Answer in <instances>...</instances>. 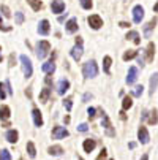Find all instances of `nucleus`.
<instances>
[{
    "mask_svg": "<svg viewBox=\"0 0 158 160\" xmlns=\"http://www.w3.org/2000/svg\"><path fill=\"white\" fill-rule=\"evenodd\" d=\"M153 11H155V13H158V2L153 5Z\"/></svg>",
    "mask_w": 158,
    "mask_h": 160,
    "instance_id": "nucleus-49",
    "label": "nucleus"
},
{
    "mask_svg": "<svg viewBox=\"0 0 158 160\" xmlns=\"http://www.w3.org/2000/svg\"><path fill=\"white\" fill-rule=\"evenodd\" d=\"M78 160H84V158H81V157H79V158H78Z\"/></svg>",
    "mask_w": 158,
    "mask_h": 160,
    "instance_id": "nucleus-53",
    "label": "nucleus"
},
{
    "mask_svg": "<svg viewBox=\"0 0 158 160\" xmlns=\"http://www.w3.org/2000/svg\"><path fill=\"white\" fill-rule=\"evenodd\" d=\"M119 26H120L122 29H128V27H130V22H125V21H122V22H120Z\"/></svg>",
    "mask_w": 158,
    "mask_h": 160,
    "instance_id": "nucleus-44",
    "label": "nucleus"
},
{
    "mask_svg": "<svg viewBox=\"0 0 158 160\" xmlns=\"http://www.w3.org/2000/svg\"><path fill=\"white\" fill-rule=\"evenodd\" d=\"M111 63H112L111 57H109V56H106V57L103 59V70H104V73H106V75H109V73H111V70H109V68H111Z\"/></svg>",
    "mask_w": 158,
    "mask_h": 160,
    "instance_id": "nucleus-26",
    "label": "nucleus"
},
{
    "mask_svg": "<svg viewBox=\"0 0 158 160\" xmlns=\"http://www.w3.org/2000/svg\"><path fill=\"white\" fill-rule=\"evenodd\" d=\"M141 160H149V154H144V155L141 157Z\"/></svg>",
    "mask_w": 158,
    "mask_h": 160,
    "instance_id": "nucleus-50",
    "label": "nucleus"
},
{
    "mask_svg": "<svg viewBox=\"0 0 158 160\" xmlns=\"http://www.w3.org/2000/svg\"><path fill=\"white\" fill-rule=\"evenodd\" d=\"M87 22H89V26L92 27L93 30H98V29H101V26H103V19H101L98 14H92V16H89Z\"/></svg>",
    "mask_w": 158,
    "mask_h": 160,
    "instance_id": "nucleus-6",
    "label": "nucleus"
},
{
    "mask_svg": "<svg viewBox=\"0 0 158 160\" xmlns=\"http://www.w3.org/2000/svg\"><path fill=\"white\" fill-rule=\"evenodd\" d=\"M78 130L84 133V132H87V130H89V125H87V124H81V125L78 127Z\"/></svg>",
    "mask_w": 158,
    "mask_h": 160,
    "instance_id": "nucleus-42",
    "label": "nucleus"
},
{
    "mask_svg": "<svg viewBox=\"0 0 158 160\" xmlns=\"http://www.w3.org/2000/svg\"><path fill=\"white\" fill-rule=\"evenodd\" d=\"M142 92H144V87H142V86H136V87L131 90V94H133L134 97H141Z\"/></svg>",
    "mask_w": 158,
    "mask_h": 160,
    "instance_id": "nucleus-31",
    "label": "nucleus"
},
{
    "mask_svg": "<svg viewBox=\"0 0 158 160\" xmlns=\"http://www.w3.org/2000/svg\"><path fill=\"white\" fill-rule=\"evenodd\" d=\"M19 160H24V158H19Z\"/></svg>",
    "mask_w": 158,
    "mask_h": 160,
    "instance_id": "nucleus-54",
    "label": "nucleus"
},
{
    "mask_svg": "<svg viewBox=\"0 0 158 160\" xmlns=\"http://www.w3.org/2000/svg\"><path fill=\"white\" fill-rule=\"evenodd\" d=\"M49 49H51L49 41L41 40V41H38V43H36V46H35V54H36V57H38V59H44V57H46V56L49 54Z\"/></svg>",
    "mask_w": 158,
    "mask_h": 160,
    "instance_id": "nucleus-2",
    "label": "nucleus"
},
{
    "mask_svg": "<svg viewBox=\"0 0 158 160\" xmlns=\"http://www.w3.org/2000/svg\"><path fill=\"white\" fill-rule=\"evenodd\" d=\"M153 56H155V44L153 43H149V46L146 49V60L147 62H152L153 60Z\"/></svg>",
    "mask_w": 158,
    "mask_h": 160,
    "instance_id": "nucleus-20",
    "label": "nucleus"
},
{
    "mask_svg": "<svg viewBox=\"0 0 158 160\" xmlns=\"http://www.w3.org/2000/svg\"><path fill=\"white\" fill-rule=\"evenodd\" d=\"M70 133H68V130H66L65 127H54V130H52V138L54 140H63V138H66Z\"/></svg>",
    "mask_w": 158,
    "mask_h": 160,
    "instance_id": "nucleus-7",
    "label": "nucleus"
},
{
    "mask_svg": "<svg viewBox=\"0 0 158 160\" xmlns=\"http://www.w3.org/2000/svg\"><path fill=\"white\" fill-rule=\"evenodd\" d=\"M21 63H22V72H24V76H26V78H30L32 73H33L32 60H30L26 54H22V56H21Z\"/></svg>",
    "mask_w": 158,
    "mask_h": 160,
    "instance_id": "nucleus-3",
    "label": "nucleus"
},
{
    "mask_svg": "<svg viewBox=\"0 0 158 160\" xmlns=\"http://www.w3.org/2000/svg\"><path fill=\"white\" fill-rule=\"evenodd\" d=\"M14 63H16V59H14V56L11 54V56H10V67H13Z\"/></svg>",
    "mask_w": 158,
    "mask_h": 160,
    "instance_id": "nucleus-45",
    "label": "nucleus"
},
{
    "mask_svg": "<svg viewBox=\"0 0 158 160\" xmlns=\"http://www.w3.org/2000/svg\"><path fill=\"white\" fill-rule=\"evenodd\" d=\"M90 98H93V95H92V94H84V97H82V100H84V102H89Z\"/></svg>",
    "mask_w": 158,
    "mask_h": 160,
    "instance_id": "nucleus-43",
    "label": "nucleus"
},
{
    "mask_svg": "<svg viewBox=\"0 0 158 160\" xmlns=\"http://www.w3.org/2000/svg\"><path fill=\"white\" fill-rule=\"evenodd\" d=\"M95 146H97V141L95 140H85L84 141V144H82V148H84V151L87 152V154H90V152H92L93 149H95Z\"/></svg>",
    "mask_w": 158,
    "mask_h": 160,
    "instance_id": "nucleus-18",
    "label": "nucleus"
},
{
    "mask_svg": "<svg viewBox=\"0 0 158 160\" xmlns=\"http://www.w3.org/2000/svg\"><path fill=\"white\" fill-rule=\"evenodd\" d=\"M49 95H51V89H49V87H44V89L41 90V94H40V102L46 103L48 98H49Z\"/></svg>",
    "mask_w": 158,
    "mask_h": 160,
    "instance_id": "nucleus-25",
    "label": "nucleus"
},
{
    "mask_svg": "<svg viewBox=\"0 0 158 160\" xmlns=\"http://www.w3.org/2000/svg\"><path fill=\"white\" fill-rule=\"evenodd\" d=\"M26 148H27V152H29V157H30V158H35V157H36V149H35V144H33L32 141H29Z\"/></svg>",
    "mask_w": 158,
    "mask_h": 160,
    "instance_id": "nucleus-27",
    "label": "nucleus"
},
{
    "mask_svg": "<svg viewBox=\"0 0 158 160\" xmlns=\"http://www.w3.org/2000/svg\"><path fill=\"white\" fill-rule=\"evenodd\" d=\"M32 118H33L35 127H43V116H41V111L38 108H33L32 109Z\"/></svg>",
    "mask_w": 158,
    "mask_h": 160,
    "instance_id": "nucleus-10",
    "label": "nucleus"
},
{
    "mask_svg": "<svg viewBox=\"0 0 158 160\" xmlns=\"http://www.w3.org/2000/svg\"><path fill=\"white\" fill-rule=\"evenodd\" d=\"M14 19H16V24H17V26H21L22 22H24V13H22V11H17V13H16V16H14Z\"/></svg>",
    "mask_w": 158,
    "mask_h": 160,
    "instance_id": "nucleus-33",
    "label": "nucleus"
},
{
    "mask_svg": "<svg viewBox=\"0 0 158 160\" xmlns=\"http://www.w3.org/2000/svg\"><path fill=\"white\" fill-rule=\"evenodd\" d=\"M0 51H2V48H0ZM2 59H3V57H2V56H0V62H2Z\"/></svg>",
    "mask_w": 158,
    "mask_h": 160,
    "instance_id": "nucleus-52",
    "label": "nucleus"
},
{
    "mask_svg": "<svg viewBox=\"0 0 158 160\" xmlns=\"http://www.w3.org/2000/svg\"><path fill=\"white\" fill-rule=\"evenodd\" d=\"M101 127L104 128L108 136H111V138H112V136H116V130H114V127H112V124H111V121L108 118V114H104V112H103V119H101Z\"/></svg>",
    "mask_w": 158,
    "mask_h": 160,
    "instance_id": "nucleus-5",
    "label": "nucleus"
},
{
    "mask_svg": "<svg viewBox=\"0 0 158 160\" xmlns=\"http://www.w3.org/2000/svg\"><path fill=\"white\" fill-rule=\"evenodd\" d=\"M155 24H156V21L153 19V21L147 22V24L144 26V35H146L147 38H150V35H152V30L155 29Z\"/></svg>",
    "mask_w": 158,
    "mask_h": 160,
    "instance_id": "nucleus-21",
    "label": "nucleus"
},
{
    "mask_svg": "<svg viewBox=\"0 0 158 160\" xmlns=\"http://www.w3.org/2000/svg\"><path fill=\"white\" fill-rule=\"evenodd\" d=\"M65 29H66V32H68V33H74V32H78V19H76V18H71L68 22H66Z\"/></svg>",
    "mask_w": 158,
    "mask_h": 160,
    "instance_id": "nucleus-15",
    "label": "nucleus"
},
{
    "mask_svg": "<svg viewBox=\"0 0 158 160\" xmlns=\"http://www.w3.org/2000/svg\"><path fill=\"white\" fill-rule=\"evenodd\" d=\"M127 38H128V40H131L134 44H139V43H141L139 33H138L136 30H131V32H128V33H127Z\"/></svg>",
    "mask_w": 158,
    "mask_h": 160,
    "instance_id": "nucleus-24",
    "label": "nucleus"
},
{
    "mask_svg": "<svg viewBox=\"0 0 158 160\" xmlns=\"http://www.w3.org/2000/svg\"><path fill=\"white\" fill-rule=\"evenodd\" d=\"M138 138H139V141L142 143V144H147L149 143V140H150V136H149V132H147V128L146 127H139V130H138Z\"/></svg>",
    "mask_w": 158,
    "mask_h": 160,
    "instance_id": "nucleus-11",
    "label": "nucleus"
},
{
    "mask_svg": "<svg viewBox=\"0 0 158 160\" xmlns=\"http://www.w3.org/2000/svg\"><path fill=\"white\" fill-rule=\"evenodd\" d=\"M10 114H11L10 106H7V105L0 106V119H2V121H8L10 119Z\"/></svg>",
    "mask_w": 158,
    "mask_h": 160,
    "instance_id": "nucleus-19",
    "label": "nucleus"
},
{
    "mask_svg": "<svg viewBox=\"0 0 158 160\" xmlns=\"http://www.w3.org/2000/svg\"><path fill=\"white\" fill-rule=\"evenodd\" d=\"M63 106H65L66 111H71V108H73V100H71V98H65V100H63Z\"/></svg>",
    "mask_w": 158,
    "mask_h": 160,
    "instance_id": "nucleus-35",
    "label": "nucleus"
},
{
    "mask_svg": "<svg viewBox=\"0 0 158 160\" xmlns=\"http://www.w3.org/2000/svg\"><path fill=\"white\" fill-rule=\"evenodd\" d=\"M106 157H108V151H106V149H101V152H100V155H98L97 160H104Z\"/></svg>",
    "mask_w": 158,
    "mask_h": 160,
    "instance_id": "nucleus-41",
    "label": "nucleus"
},
{
    "mask_svg": "<svg viewBox=\"0 0 158 160\" xmlns=\"http://www.w3.org/2000/svg\"><path fill=\"white\" fill-rule=\"evenodd\" d=\"M5 87H7V92H8V95H13V89H11L10 79H7V81H5Z\"/></svg>",
    "mask_w": 158,
    "mask_h": 160,
    "instance_id": "nucleus-40",
    "label": "nucleus"
},
{
    "mask_svg": "<svg viewBox=\"0 0 158 160\" xmlns=\"http://www.w3.org/2000/svg\"><path fill=\"white\" fill-rule=\"evenodd\" d=\"M41 70H43L44 73H48V75H52V73L55 72V63H54V60L51 59L49 62H46V63H43V67H41Z\"/></svg>",
    "mask_w": 158,
    "mask_h": 160,
    "instance_id": "nucleus-16",
    "label": "nucleus"
},
{
    "mask_svg": "<svg viewBox=\"0 0 158 160\" xmlns=\"http://www.w3.org/2000/svg\"><path fill=\"white\" fill-rule=\"evenodd\" d=\"M79 2H81V7L84 8V10H90V8H92V0H79Z\"/></svg>",
    "mask_w": 158,
    "mask_h": 160,
    "instance_id": "nucleus-34",
    "label": "nucleus"
},
{
    "mask_svg": "<svg viewBox=\"0 0 158 160\" xmlns=\"http://www.w3.org/2000/svg\"><path fill=\"white\" fill-rule=\"evenodd\" d=\"M0 10H2V13H3L5 18H11V11H10V8L7 5H2V7H0Z\"/></svg>",
    "mask_w": 158,
    "mask_h": 160,
    "instance_id": "nucleus-37",
    "label": "nucleus"
},
{
    "mask_svg": "<svg viewBox=\"0 0 158 160\" xmlns=\"http://www.w3.org/2000/svg\"><path fill=\"white\" fill-rule=\"evenodd\" d=\"M38 33L40 35H48L49 33V21L48 19L40 21V24H38Z\"/></svg>",
    "mask_w": 158,
    "mask_h": 160,
    "instance_id": "nucleus-14",
    "label": "nucleus"
},
{
    "mask_svg": "<svg viewBox=\"0 0 158 160\" xmlns=\"http://www.w3.org/2000/svg\"><path fill=\"white\" fill-rule=\"evenodd\" d=\"M5 84L3 82H0V100H5V97H7V92H5Z\"/></svg>",
    "mask_w": 158,
    "mask_h": 160,
    "instance_id": "nucleus-38",
    "label": "nucleus"
},
{
    "mask_svg": "<svg viewBox=\"0 0 158 160\" xmlns=\"http://www.w3.org/2000/svg\"><path fill=\"white\" fill-rule=\"evenodd\" d=\"M0 19H2V18H0Z\"/></svg>",
    "mask_w": 158,
    "mask_h": 160,
    "instance_id": "nucleus-57",
    "label": "nucleus"
},
{
    "mask_svg": "<svg viewBox=\"0 0 158 160\" xmlns=\"http://www.w3.org/2000/svg\"><path fill=\"white\" fill-rule=\"evenodd\" d=\"M51 82H52V75H49V76H46V84L49 86Z\"/></svg>",
    "mask_w": 158,
    "mask_h": 160,
    "instance_id": "nucleus-46",
    "label": "nucleus"
},
{
    "mask_svg": "<svg viewBox=\"0 0 158 160\" xmlns=\"http://www.w3.org/2000/svg\"><path fill=\"white\" fill-rule=\"evenodd\" d=\"M65 124H70V116H65Z\"/></svg>",
    "mask_w": 158,
    "mask_h": 160,
    "instance_id": "nucleus-51",
    "label": "nucleus"
},
{
    "mask_svg": "<svg viewBox=\"0 0 158 160\" xmlns=\"http://www.w3.org/2000/svg\"><path fill=\"white\" fill-rule=\"evenodd\" d=\"M131 106H133V100H131V97H125L123 102H122V108H123V111H125V109H130Z\"/></svg>",
    "mask_w": 158,
    "mask_h": 160,
    "instance_id": "nucleus-30",
    "label": "nucleus"
},
{
    "mask_svg": "<svg viewBox=\"0 0 158 160\" xmlns=\"http://www.w3.org/2000/svg\"><path fill=\"white\" fill-rule=\"evenodd\" d=\"M82 75H84V78H95L98 75V65H97V62L95 60L85 62L84 67H82Z\"/></svg>",
    "mask_w": 158,
    "mask_h": 160,
    "instance_id": "nucleus-1",
    "label": "nucleus"
},
{
    "mask_svg": "<svg viewBox=\"0 0 158 160\" xmlns=\"http://www.w3.org/2000/svg\"><path fill=\"white\" fill-rule=\"evenodd\" d=\"M128 148H130V149H134V148H136V143H130Z\"/></svg>",
    "mask_w": 158,
    "mask_h": 160,
    "instance_id": "nucleus-48",
    "label": "nucleus"
},
{
    "mask_svg": "<svg viewBox=\"0 0 158 160\" xmlns=\"http://www.w3.org/2000/svg\"><path fill=\"white\" fill-rule=\"evenodd\" d=\"M0 160H2V157H0Z\"/></svg>",
    "mask_w": 158,
    "mask_h": 160,
    "instance_id": "nucleus-55",
    "label": "nucleus"
},
{
    "mask_svg": "<svg viewBox=\"0 0 158 160\" xmlns=\"http://www.w3.org/2000/svg\"><path fill=\"white\" fill-rule=\"evenodd\" d=\"M68 89H70V81L68 79H60L59 81V84H57V94L59 95H63Z\"/></svg>",
    "mask_w": 158,
    "mask_h": 160,
    "instance_id": "nucleus-13",
    "label": "nucleus"
},
{
    "mask_svg": "<svg viewBox=\"0 0 158 160\" xmlns=\"http://www.w3.org/2000/svg\"><path fill=\"white\" fill-rule=\"evenodd\" d=\"M48 154H49V155H55V157H59V155H62V154H63V148H62V146H59V144L51 146V148L48 149Z\"/></svg>",
    "mask_w": 158,
    "mask_h": 160,
    "instance_id": "nucleus-22",
    "label": "nucleus"
},
{
    "mask_svg": "<svg viewBox=\"0 0 158 160\" xmlns=\"http://www.w3.org/2000/svg\"><path fill=\"white\" fill-rule=\"evenodd\" d=\"M156 122H158V116H156V111L153 109V111H150V116H149V124L155 125Z\"/></svg>",
    "mask_w": 158,
    "mask_h": 160,
    "instance_id": "nucleus-32",
    "label": "nucleus"
},
{
    "mask_svg": "<svg viewBox=\"0 0 158 160\" xmlns=\"http://www.w3.org/2000/svg\"><path fill=\"white\" fill-rule=\"evenodd\" d=\"M0 157H2V160H11V154H10L8 149H3L0 152Z\"/></svg>",
    "mask_w": 158,
    "mask_h": 160,
    "instance_id": "nucleus-36",
    "label": "nucleus"
},
{
    "mask_svg": "<svg viewBox=\"0 0 158 160\" xmlns=\"http://www.w3.org/2000/svg\"><path fill=\"white\" fill-rule=\"evenodd\" d=\"M27 3H29L35 11L41 10V7H43V2H41V0H27Z\"/></svg>",
    "mask_w": 158,
    "mask_h": 160,
    "instance_id": "nucleus-29",
    "label": "nucleus"
},
{
    "mask_svg": "<svg viewBox=\"0 0 158 160\" xmlns=\"http://www.w3.org/2000/svg\"><path fill=\"white\" fill-rule=\"evenodd\" d=\"M142 18H144V8L141 5H136L133 8V21L136 22V24H141Z\"/></svg>",
    "mask_w": 158,
    "mask_h": 160,
    "instance_id": "nucleus-8",
    "label": "nucleus"
},
{
    "mask_svg": "<svg viewBox=\"0 0 158 160\" xmlns=\"http://www.w3.org/2000/svg\"><path fill=\"white\" fill-rule=\"evenodd\" d=\"M156 87H158V73H153L150 76V95H153Z\"/></svg>",
    "mask_w": 158,
    "mask_h": 160,
    "instance_id": "nucleus-23",
    "label": "nucleus"
},
{
    "mask_svg": "<svg viewBox=\"0 0 158 160\" xmlns=\"http://www.w3.org/2000/svg\"><path fill=\"white\" fill-rule=\"evenodd\" d=\"M111 160H114V158H111Z\"/></svg>",
    "mask_w": 158,
    "mask_h": 160,
    "instance_id": "nucleus-56",
    "label": "nucleus"
},
{
    "mask_svg": "<svg viewBox=\"0 0 158 160\" xmlns=\"http://www.w3.org/2000/svg\"><path fill=\"white\" fill-rule=\"evenodd\" d=\"M82 52H84V48H82V38L78 37V38H76V44H74L73 49H71V57L78 62V60L82 57Z\"/></svg>",
    "mask_w": 158,
    "mask_h": 160,
    "instance_id": "nucleus-4",
    "label": "nucleus"
},
{
    "mask_svg": "<svg viewBox=\"0 0 158 160\" xmlns=\"http://www.w3.org/2000/svg\"><path fill=\"white\" fill-rule=\"evenodd\" d=\"M5 138L10 141V143H17V140H19V133H17V130H8L7 132V135H5Z\"/></svg>",
    "mask_w": 158,
    "mask_h": 160,
    "instance_id": "nucleus-17",
    "label": "nucleus"
},
{
    "mask_svg": "<svg viewBox=\"0 0 158 160\" xmlns=\"http://www.w3.org/2000/svg\"><path fill=\"white\" fill-rule=\"evenodd\" d=\"M95 112H97L95 108H89V109H87V114H89V118H90V119H95V116H97Z\"/></svg>",
    "mask_w": 158,
    "mask_h": 160,
    "instance_id": "nucleus-39",
    "label": "nucleus"
},
{
    "mask_svg": "<svg viewBox=\"0 0 158 160\" xmlns=\"http://www.w3.org/2000/svg\"><path fill=\"white\" fill-rule=\"evenodd\" d=\"M136 56H138V51H134V49H128V51L123 54V57H122V59L127 62V60H131V59H134Z\"/></svg>",
    "mask_w": 158,
    "mask_h": 160,
    "instance_id": "nucleus-28",
    "label": "nucleus"
},
{
    "mask_svg": "<svg viewBox=\"0 0 158 160\" xmlns=\"http://www.w3.org/2000/svg\"><path fill=\"white\" fill-rule=\"evenodd\" d=\"M136 79H138V68L136 67H130L128 68V76H127V84L131 86V84L136 82Z\"/></svg>",
    "mask_w": 158,
    "mask_h": 160,
    "instance_id": "nucleus-9",
    "label": "nucleus"
},
{
    "mask_svg": "<svg viewBox=\"0 0 158 160\" xmlns=\"http://www.w3.org/2000/svg\"><path fill=\"white\" fill-rule=\"evenodd\" d=\"M51 10H52V13H55V14L62 13V11L65 10V2H63V0H52Z\"/></svg>",
    "mask_w": 158,
    "mask_h": 160,
    "instance_id": "nucleus-12",
    "label": "nucleus"
},
{
    "mask_svg": "<svg viewBox=\"0 0 158 160\" xmlns=\"http://www.w3.org/2000/svg\"><path fill=\"white\" fill-rule=\"evenodd\" d=\"M138 63H139L141 67H144V59H142V57H138Z\"/></svg>",
    "mask_w": 158,
    "mask_h": 160,
    "instance_id": "nucleus-47",
    "label": "nucleus"
}]
</instances>
